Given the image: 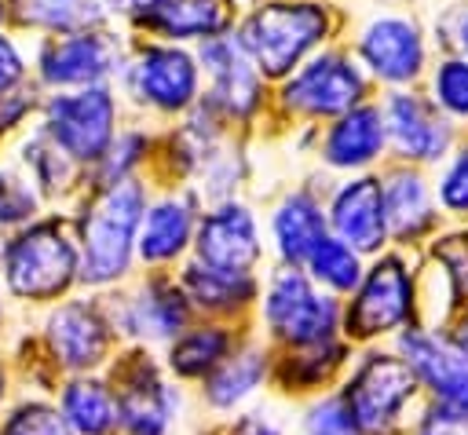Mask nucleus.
<instances>
[{
  "instance_id": "1a4fd4ad",
  "label": "nucleus",
  "mask_w": 468,
  "mask_h": 435,
  "mask_svg": "<svg viewBox=\"0 0 468 435\" xmlns=\"http://www.w3.org/2000/svg\"><path fill=\"white\" fill-rule=\"evenodd\" d=\"M391 347L413 369L428 406H439L468 420V351L450 336V329H402Z\"/></svg>"
},
{
  "instance_id": "2eb2a0df",
  "label": "nucleus",
  "mask_w": 468,
  "mask_h": 435,
  "mask_svg": "<svg viewBox=\"0 0 468 435\" xmlns=\"http://www.w3.org/2000/svg\"><path fill=\"white\" fill-rule=\"evenodd\" d=\"M176 274H179V285L194 307V318L252 325V311H256L260 285H263L260 274L219 271V267H205L197 260H186Z\"/></svg>"
},
{
  "instance_id": "b1692460",
  "label": "nucleus",
  "mask_w": 468,
  "mask_h": 435,
  "mask_svg": "<svg viewBox=\"0 0 468 435\" xmlns=\"http://www.w3.org/2000/svg\"><path fill=\"white\" fill-rule=\"evenodd\" d=\"M388 128H391L399 150L406 157H417V161L442 157V150L450 143L446 121L428 102H420L417 95H391V102H388Z\"/></svg>"
},
{
  "instance_id": "5701e85b",
  "label": "nucleus",
  "mask_w": 468,
  "mask_h": 435,
  "mask_svg": "<svg viewBox=\"0 0 468 435\" xmlns=\"http://www.w3.org/2000/svg\"><path fill=\"white\" fill-rule=\"evenodd\" d=\"M329 234V219L322 212V205L311 194H292L285 197L274 216H271V241H274V256L285 267H303V260L311 256V249Z\"/></svg>"
},
{
  "instance_id": "ea45409f",
  "label": "nucleus",
  "mask_w": 468,
  "mask_h": 435,
  "mask_svg": "<svg viewBox=\"0 0 468 435\" xmlns=\"http://www.w3.org/2000/svg\"><path fill=\"white\" fill-rule=\"evenodd\" d=\"M18 77H22V58H18L15 44L0 37V99H4V91H11L18 84Z\"/></svg>"
},
{
  "instance_id": "423d86ee",
  "label": "nucleus",
  "mask_w": 468,
  "mask_h": 435,
  "mask_svg": "<svg viewBox=\"0 0 468 435\" xmlns=\"http://www.w3.org/2000/svg\"><path fill=\"white\" fill-rule=\"evenodd\" d=\"M410 325H417V271L402 252L366 260L358 289L344 300L340 336L358 351L391 344Z\"/></svg>"
},
{
  "instance_id": "393cba45",
  "label": "nucleus",
  "mask_w": 468,
  "mask_h": 435,
  "mask_svg": "<svg viewBox=\"0 0 468 435\" xmlns=\"http://www.w3.org/2000/svg\"><path fill=\"white\" fill-rule=\"evenodd\" d=\"M40 73L51 84H88L110 73V44L99 33H73L44 48Z\"/></svg>"
},
{
  "instance_id": "2f4dec72",
  "label": "nucleus",
  "mask_w": 468,
  "mask_h": 435,
  "mask_svg": "<svg viewBox=\"0 0 468 435\" xmlns=\"http://www.w3.org/2000/svg\"><path fill=\"white\" fill-rule=\"evenodd\" d=\"M292 435H358V428H355L351 409L344 406L340 391H325L318 398L300 402Z\"/></svg>"
},
{
  "instance_id": "a211bd4d",
  "label": "nucleus",
  "mask_w": 468,
  "mask_h": 435,
  "mask_svg": "<svg viewBox=\"0 0 468 435\" xmlns=\"http://www.w3.org/2000/svg\"><path fill=\"white\" fill-rule=\"evenodd\" d=\"M197 212L186 197H165L146 208L139 223V241H135V263L146 271H179L190 260L194 249V230H197Z\"/></svg>"
},
{
  "instance_id": "72a5a7b5",
  "label": "nucleus",
  "mask_w": 468,
  "mask_h": 435,
  "mask_svg": "<svg viewBox=\"0 0 468 435\" xmlns=\"http://www.w3.org/2000/svg\"><path fill=\"white\" fill-rule=\"evenodd\" d=\"M435 99L457 113L468 117V62L464 58H446L435 73Z\"/></svg>"
},
{
  "instance_id": "7c9ffc66",
  "label": "nucleus",
  "mask_w": 468,
  "mask_h": 435,
  "mask_svg": "<svg viewBox=\"0 0 468 435\" xmlns=\"http://www.w3.org/2000/svg\"><path fill=\"white\" fill-rule=\"evenodd\" d=\"M0 435H73L51 395L22 391L0 413Z\"/></svg>"
},
{
  "instance_id": "58836bf2",
  "label": "nucleus",
  "mask_w": 468,
  "mask_h": 435,
  "mask_svg": "<svg viewBox=\"0 0 468 435\" xmlns=\"http://www.w3.org/2000/svg\"><path fill=\"white\" fill-rule=\"evenodd\" d=\"M26 161H33V172H37V179H40L48 190L62 186L58 179L66 175V164H62V157H58V146L48 150L44 143H29V146H26Z\"/></svg>"
},
{
  "instance_id": "412c9836",
  "label": "nucleus",
  "mask_w": 468,
  "mask_h": 435,
  "mask_svg": "<svg viewBox=\"0 0 468 435\" xmlns=\"http://www.w3.org/2000/svg\"><path fill=\"white\" fill-rule=\"evenodd\" d=\"M135 91L161 110H183L197 91L190 55L176 48H146L135 62Z\"/></svg>"
},
{
  "instance_id": "9d476101",
  "label": "nucleus",
  "mask_w": 468,
  "mask_h": 435,
  "mask_svg": "<svg viewBox=\"0 0 468 435\" xmlns=\"http://www.w3.org/2000/svg\"><path fill=\"white\" fill-rule=\"evenodd\" d=\"M322 33L325 11L318 4H267L249 15L238 44L267 77H282L322 40Z\"/></svg>"
},
{
  "instance_id": "6e6552de",
  "label": "nucleus",
  "mask_w": 468,
  "mask_h": 435,
  "mask_svg": "<svg viewBox=\"0 0 468 435\" xmlns=\"http://www.w3.org/2000/svg\"><path fill=\"white\" fill-rule=\"evenodd\" d=\"M40 347L58 377H80V373H106L121 340L102 311L99 292H73L44 307Z\"/></svg>"
},
{
  "instance_id": "cd10ccee",
  "label": "nucleus",
  "mask_w": 468,
  "mask_h": 435,
  "mask_svg": "<svg viewBox=\"0 0 468 435\" xmlns=\"http://www.w3.org/2000/svg\"><path fill=\"white\" fill-rule=\"evenodd\" d=\"M384 216H388V238L399 245L417 241L431 227L435 212H431V197L420 175L395 172L391 183H384Z\"/></svg>"
},
{
  "instance_id": "37998d69",
  "label": "nucleus",
  "mask_w": 468,
  "mask_h": 435,
  "mask_svg": "<svg viewBox=\"0 0 468 435\" xmlns=\"http://www.w3.org/2000/svg\"><path fill=\"white\" fill-rule=\"evenodd\" d=\"M186 435H223V431H219V424H212V420H197Z\"/></svg>"
},
{
  "instance_id": "e433bc0d",
  "label": "nucleus",
  "mask_w": 468,
  "mask_h": 435,
  "mask_svg": "<svg viewBox=\"0 0 468 435\" xmlns=\"http://www.w3.org/2000/svg\"><path fill=\"white\" fill-rule=\"evenodd\" d=\"M406 435H468V420L424 402V406L417 409V417L410 420Z\"/></svg>"
},
{
  "instance_id": "4be33fe9",
  "label": "nucleus",
  "mask_w": 468,
  "mask_h": 435,
  "mask_svg": "<svg viewBox=\"0 0 468 435\" xmlns=\"http://www.w3.org/2000/svg\"><path fill=\"white\" fill-rule=\"evenodd\" d=\"M362 58L384 80H410L424 62V44L413 22L406 18H380L362 37Z\"/></svg>"
},
{
  "instance_id": "7ed1b4c3",
  "label": "nucleus",
  "mask_w": 468,
  "mask_h": 435,
  "mask_svg": "<svg viewBox=\"0 0 468 435\" xmlns=\"http://www.w3.org/2000/svg\"><path fill=\"white\" fill-rule=\"evenodd\" d=\"M336 391L351 409L358 435H406L410 420L424 406L413 369L391 344L358 347Z\"/></svg>"
},
{
  "instance_id": "4c0bfd02",
  "label": "nucleus",
  "mask_w": 468,
  "mask_h": 435,
  "mask_svg": "<svg viewBox=\"0 0 468 435\" xmlns=\"http://www.w3.org/2000/svg\"><path fill=\"white\" fill-rule=\"evenodd\" d=\"M439 201L450 212H468V150H461L453 157V164L446 168V175L439 183Z\"/></svg>"
},
{
  "instance_id": "a18cd8bd",
  "label": "nucleus",
  "mask_w": 468,
  "mask_h": 435,
  "mask_svg": "<svg viewBox=\"0 0 468 435\" xmlns=\"http://www.w3.org/2000/svg\"><path fill=\"white\" fill-rule=\"evenodd\" d=\"M4 256H7V238H0V274H4Z\"/></svg>"
},
{
  "instance_id": "49530a36",
  "label": "nucleus",
  "mask_w": 468,
  "mask_h": 435,
  "mask_svg": "<svg viewBox=\"0 0 468 435\" xmlns=\"http://www.w3.org/2000/svg\"><path fill=\"white\" fill-rule=\"evenodd\" d=\"M461 44H464V51H468V18H464V26H461Z\"/></svg>"
},
{
  "instance_id": "aec40b11",
  "label": "nucleus",
  "mask_w": 468,
  "mask_h": 435,
  "mask_svg": "<svg viewBox=\"0 0 468 435\" xmlns=\"http://www.w3.org/2000/svg\"><path fill=\"white\" fill-rule=\"evenodd\" d=\"M51 398L73 435H117V395L106 373L62 377Z\"/></svg>"
},
{
  "instance_id": "a878e982",
  "label": "nucleus",
  "mask_w": 468,
  "mask_h": 435,
  "mask_svg": "<svg viewBox=\"0 0 468 435\" xmlns=\"http://www.w3.org/2000/svg\"><path fill=\"white\" fill-rule=\"evenodd\" d=\"M208 73H212V95L219 106H227L230 113H249L260 99V80L245 62L241 44L230 40H208L201 51Z\"/></svg>"
},
{
  "instance_id": "c03bdc74",
  "label": "nucleus",
  "mask_w": 468,
  "mask_h": 435,
  "mask_svg": "<svg viewBox=\"0 0 468 435\" xmlns=\"http://www.w3.org/2000/svg\"><path fill=\"white\" fill-rule=\"evenodd\" d=\"M128 4H132L135 11H143V15H154V11H157L165 0H128Z\"/></svg>"
},
{
  "instance_id": "c756f323",
  "label": "nucleus",
  "mask_w": 468,
  "mask_h": 435,
  "mask_svg": "<svg viewBox=\"0 0 468 435\" xmlns=\"http://www.w3.org/2000/svg\"><path fill=\"white\" fill-rule=\"evenodd\" d=\"M146 22L168 37H208L227 26V4L223 0H165L154 15H146Z\"/></svg>"
},
{
  "instance_id": "ddd939ff",
  "label": "nucleus",
  "mask_w": 468,
  "mask_h": 435,
  "mask_svg": "<svg viewBox=\"0 0 468 435\" xmlns=\"http://www.w3.org/2000/svg\"><path fill=\"white\" fill-rule=\"evenodd\" d=\"M355 358V347L336 336L325 344H307V347H285L274 351V369H271V391L285 402H307L325 391H336L347 366Z\"/></svg>"
},
{
  "instance_id": "20e7f679",
  "label": "nucleus",
  "mask_w": 468,
  "mask_h": 435,
  "mask_svg": "<svg viewBox=\"0 0 468 435\" xmlns=\"http://www.w3.org/2000/svg\"><path fill=\"white\" fill-rule=\"evenodd\" d=\"M340 322H344V300L322 292L303 267L278 263L274 271H267L252 311V333L267 340L274 351L336 340Z\"/></svg>"
},
{
  "instance_id": "f8f14e48",
  "label": "nucleus",
  "mask_w": 468,
  "mask_h": 435,
  "mask_svg": "<svg viewBox=\"0 0 468 435\" xmlns=\"http://www.w3.org/2000/svg\"><path fill=\"white\" fill-rule=\"evenodd\" d=\"M190 260H197L205 267H219V271L260 274L263 241H260V227H256L252 212L245 205H234V201L208 208L197 219Z\"/></svg>"
},
{
  "instance_id": "f257e3e1",
  "label": "nucleus",
  "mask_w": 468,
  "mask_h": 435,
  "mask_svg": "<svg viewBox=\"0 0 468 435\" xmlns=\"http://www.w3.org/2000/svg\"><path fill=\"white\" fill-rule=\"evenodd\" d=\"M106 377L117 395V435H186L194 391L168 377L157 351L121 344Z\"/></svg>"
},
{
  "instance_id": "c9c22d12",
  "label": "nucleus",
  "mask_w": 468,
  "mask_h": 435,
  "mask_svg": "<svg viewBox=\"0 0 468 435\" xmlns=\"http://www.w3.org/2000/svg\"><path fill=\"white\" fill-rule=\"evenodd\" d=\"M219 431L223 435H292L289 424L274 409H267V406H249V409L227 417L219 424Z\"/></svg>"
},
{
  "instance_id": "f3484780",
  "label": "nucleus",
  "mask_w": 468,
  "mask_h": 435,
  "mask_svg": "<svg viewBox=\"0 0 468 435\" xmlns=\"http://www.w3.org/2000/svg\"><path fill=\"white\" fill-rule=\"evenodd\" d=\"M325 219H329V234L347 241L366 260L380 256L384 245L391 241L388 238V216H384V186L377 179L344 183L333 194V201L325 208Z\"/></svg>"
},
{
  "instance_id": "9b49d317",
  "label": "nucleus",
  "mask_w": 468,
  "mask_h": 435,
  "mask_svg": "<svg viewBox=\"0 0 468 435\" xmlns=\"http://www.w3.org/2000/svg\"><path fill=\"white\" fill-rule=\"evenodd\" d=\"M271 369H274V347L256 333H249L238 344V351L194 387V406L201 420L223 424L227 417L260 406V395L271 391Z\"/></svg>"
},
{
  "instance_id": "0eeeda50",
  "label": "nucleus",
  "mask_w": 468,
  "mask_h": 435,
  "mask_svg": "<svg viewBox=\"0 0 468 435\" xmlns=\"http://www.w3.org/2000/svg\"><path fill=\"white\" fill-rule=\"evenodd\" d=\"M99 300L117 340L150 351H161L194 322V307L176 271H146L135 285L106 289L99 292Z\"/></svg>"
},
{
  "instance_id": "473e14b6",
  "label": "nucleus",
  "mask_w": 468,
  "mask_h": 435,
  "mask_svg": "<svg viewBox=\"0 0 468 435\" xmlns=\"http://www.w3.org/2000/svg\"><path fill=\"white\" fill-rule=\"evenodd\" d=\"M18 15L48 29H77L95 18V4L91 0H18Z\"/></svg>"
},
{
  "instance_id": "bb28decb",
  "label": "nucleus",
  "mask_w": 468,
  "mask_h": 435,
  "mask_svg": "<svg viewBox=\"0 0 468 435\" xmlns=\"http://www.w3.org/2000/svg\"><path fill=\"white\" fill-rule=\"evenodd\" d=\"M384 146V117L377 106H355L351 113H344L329 139H325V161L336 168H355L366 164L380 154Z\"/></svg>"
},
{
  "instance_id": "de8ad7c7",
  "label": "nucleus",
  "mask_w": 468,
  "mask_h": 435,
  "mask_svg": "<svg viewBox=\"0 0 468 435\" xmlns=\"http://www.w3.org/2000/svg\"><path fill=\"white\" fill-rule=\"evenodd\" d=\"M0 333H4V303H0Z\"/></svg>"
},
{
  "instance_id": "a19ab883",
  "label": "nucleus",
  "mask_w": 468,
  "mask_h": 435,
  "mask_svg": "<svg viewBox=\"0 0 468 435\" xmlns=\"http://www.w3.org/2000/svg\"><path fill=\"white\" fill-rule=\"evenodd\" d=\"M450 336H453V340H457V344L468 351V303H464V307L457 311V318L450 322Z\"/></svg>"
},
{
  "instance_id": "c85d7f7f",
  "label": "nucleus",
  "mask_w": 468,
  "mask_h": 435,
  "mask_svg": "<svg viewBox=\"0 0 468 435\" xmlns=\"http://www.w3.org/2000/svg\"><path fill=\"white\" fill-rule=\"evenodd\" d=\"M303 271H307V278H311L322 292H329V296H336V300H347V296L358 289L362 274H366V256L355 252V249H351L347 241H340L336 234H325V238L311 249V256L303 260Z\"/></svg>"
},
{
  "instance_id": "4468645a",
  "label": "nucleus",
  "mask_w": 468,
  "mask_h": 435,
  "mask_svg": "<svg viewBox=\"0 0 468 435\" xmlns=\"http://www.w3.org/2000/svg\"><path fill=\"white\" fill-rule=\"evenodd\" d=\"M48 135L62 154L77 161L102 157L113 135V99L106 88H84L77 95H55L48 102Z\"/></svg>"
},
{
  "instance_id": "39448f33",
  "label": "nucleus",
  "mask_w": 468,
  "mask_h": 435,
  "mask_svg": "<svg viewBox=\"0 0 468 435\" xmlns=\"http://www.w3.org/2000/svg\"><path fill=\"white\" fill-rule=\"evenodd\" d=\"M4 289L29 307H51L80 289V245L77 230L62 219H37L7 238Z\"/></svg>"
},
{
  "instance_id": "f03ea898",
  "label": "nucleus",
  "mask_w": 468,
  "mask_h": 435,
  "mask_svg": "<svg viewBox=\"0 0 468 435\" xmlns=\"http://www.w3.org/2000/svg\"><path fill=\"white\" fill-rule=\"evenodd\" d=\"M146 216V194L139 183H106L99 190L80 223H77V245H80V289L106 292L128 281L135 267V241L139 223Z\"/></svg>"
},
{
  "instance_id": "79ce46f5",
  "label": "nucleus",
  "mask_w": 468,
  "mask_h": 435,
  "mask_svg": "<svg viewBox=\"0 0 468 435\" xmlns=\"http://www.w3.org/2000/svg\"><path fill=\"white\" fill-rule=\"evenodd\" d=\"M11 387H15V380H11V369H7V362L0 358V413H4V409H7V402L15 398V391H11Z\"/></svg>"
},
{
  "instance_id": "f704fd0d",
  "label": "nucleus",
  "mask_w": 468,
  "mask_h": 435,
  "mask_svg": "<svg viewBox=\"0 0 468 435\" xmlns=\"http://www.w3.org/2000/svg\"><path fill=\"white\" fill-rule=\"evenodd\" d=\"M33 212H37V197L29 183L0 172V227H22L33 219Z\"/></svg>"
},
{
  "instance_id": "dca6fc26",
  "label": "nucleus",
  "mask_w": 468,
  "mask_h": 435,
  "mask_svg": "<svg viewBox=\"0 0 468 435\" xmlns=\"http://www.w3.org/2000/svg\"><path fill=\"white\" fill-rule=\"evenodd\" d=\"M252 333V325H234V322H212V318H194L172 344H165L157 355L168 369L172 380L183 387H197L216 366H223L238 344Z\"/></svg>"
},
{
  "instance_id": "09e8293b",
  "label": "nucleus",
  "mask_w": 468,
  "mask_h": 435,
  "mask_svg": "<svg viewBox=\"0 0 468 435\" xmlns=\"http://www.w3.org/2000/svg\"><path fill=\"white\" fill-rule=\"evenodd\" d=\"M0 15H4V7H0Z\"/></svg>"
},
{
  "instance_id": "6ab92c4d",
  "label": "nucleus",
  "mask_w": 468,
  "mask_h": 435,
  "mask_svg": "<svg viewBox=\"0 0 468 435\" xmlns=\"http://www.w3.org/2000/svg\"><path fill=\"white\" fill-rule=\"evenodd\" d=\"M358 95H362V77L340 55L314 58L285 88V99L296 110H307V113H344V110H351L358 102Z\"/></svg>"
}]
</instances>
